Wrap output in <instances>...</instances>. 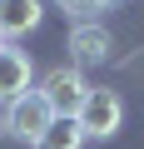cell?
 Returning a JSON list of instances; mask_svg holds the SVG:
<instances>
[{"label": "cell", "mask_w": 144, "mask_h": 149, "mask_svg": "<svg viewBox=\"0 0 144 149\" xmlns=\"http://www.w3.org/2000/svg\"><path fill=\"white\" fill-rule=\"evenodd\" d=\"M75 124H80L85 139H109V134H119V124H124V100H119L114 90H104V85H90Z\"/></svg>", "instance_id": "6da1fadb"}, {"label": "cell", "mask_w": 144, "mask_h": 149, "mask_svg": "<svg viewBox=\"0 0 144 149\" xmlns=\"http://www.w3.org/2000/svg\"><path fill=\"white\" fill-rule=\"evenodd\" d=\"M35 90L45 95V104H50L60 119H75V114H80V104H85V95H90L85 74H80V70H70V65H55V70H45V80H40Z\"/></svg>", "instance_id": "7a4b0ae2"}, {"label": "cell", "mask_w": 144, "mask_h": 149, "mask_svg": "<svg viewBox=\"0 0 144 149\" xmlns=\"http://www.w3.org/2000/svg\"><path fill=\"white\" fill-rule=\"evenodd\" d=\"M50 119H55V109L45 104V95H40V90H30V95H20V100H10V104H5V134H10V139L35 144V139L50 129Z\"/></svg>", "instance_id": "3957f363"}, {"label": "cell", "mask_w": 144, "mask_h": 149, "mask_svg": "<svg viewBox=\"0 0 144 149\" xmlns=\"http://www.w3.org/2000/svg\"><path fill=\"white\" fill-rule=\"evenodd\" d=\"M30 90H35V65H30V55L15 50V45H0V104H10V100H20V95H30Z\"/></svg>", "instance_id": "277c9868"}, {"label": "cell", "mask_w": 144, "mask_h": 149, "mask_svg": "<svg viewBox=\"0 0 144 149\" xmlns=\"http://www.w3.org/2000/svg\"><path fill=\"white\" fill-rule=\"evenodd\" d=\"M70 50H75L80 65H99V60H109L114 40H109L104 25H95V20H75V30H70Z\"/></svg>", "instance_id": "5b68a950"}, {"label": "cell", "mask_w": 144, "mask_h": 149, "mask_svg": "<svg viewBox=\"0 0 144 149\" xmlns=\"http://www.w3.org/2000/svg\"><path fill=\"white\" fill-rule=\"evenodd\" d=\"M45 20L40 0H0V35H30Z\"/></svg>", "instance_id": "8992f818"}, {"label": "cell", "mask_w": 144, "mask_h": 149, "mask_svg": "<svg viewBox=\"0 0 144 149\" xmlns=\"http://www.w3.org/2000/svg\"><path fill=\"white\" fill-rule=\"evenodd\" d=\"M80 144H85L80 124H75V119H60V114H55V119H50V129H45V134H40L30 149H80Z\"/></svg>", "instance_id": "52a82bcc"}, {"label": "cell", "mask_w": 144, "mask_h": 149, "mask_svg": "<svg viewBox=\"0 0 144 149\" xmlns=\"http://www.w3.org/2000/svg\"><path fill=\"white\" fill-rule=\"evenodd\" d=\"M60 10H70V15H90V10H104L109 0H55Z\"/></svg>", "instance_id": "ba28073f"}, {"label": "cell", "mask_w": 144, "mask_h": 149, "mask_svg": "<svg viewBox=\"0 0 144 149\" xmlns=\"http://www.w3.org/2000/svg\"><path fill=\"white\" fill-rule=\"evenodd\" d=\"M0 45H5V35H0Z\"/></svg>", "instance_id": "9c48e42d"}]
</instances>
